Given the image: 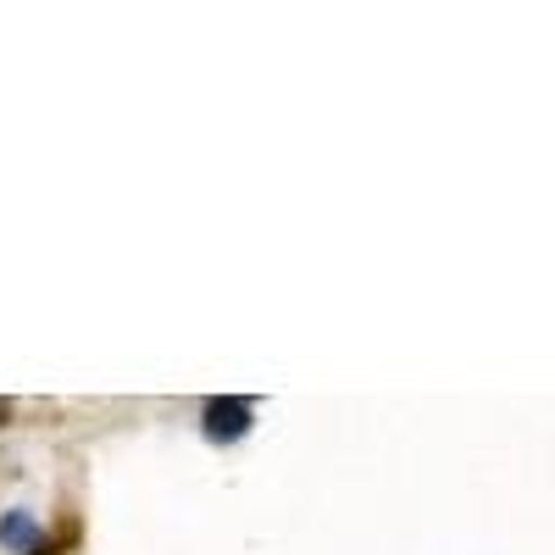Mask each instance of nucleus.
<instances>
[{
    "instance_id": "f257e3e1",
    "label": "nucleus",
    "mask_w": 555,
    "mask_h": 555,
    "mask_svg": "<svg viewBox=\"0 0 555 555\" xmlns=\"http://www.w3.org/2000/svg\"><path fill=\"white\" fill-rule=\"evenodd\" d=\"M201 423H206L211 444H240L250 434V423H256V405L240 400V395H217V400L201 405Z\"/></svg>"
},
{
    "instance_id": "f03ea898",
    "label": "nucleus",
    "mask_w": 555,
    "mask_h": 555,
    "mask_svg": "<svg viewBox=\"0 0 555 555\" xmlns=\"http://www.w3.org/2000/svg\"><path fill=\"white\" fill-rule=\"evenodd\" d=\"M39 522H34V512H7L0 517V544H7L12 555H34L39 550Z\"/></svg>"
},
{
    "instance_id": "7ed1b4c3",
    "label": "nucleus",
    "mask_w": 555,
    "mask_h": 555,
    "mask_svg": "<svg viewBox=\"0 0 555 555\" xmlns=\"http://www.w3.org/2000/svg\"><path fill=\"white\" fill-rule=\"evenodd\" d=\"M73 544H78V517H62V528L44 533L34 555H62V550H73Z\"/></svg>"
},
{
    "instance_id": "20e7f679",
    "label": "nucleus",
    "mask_w": 555,
    "mask_h": 555,
    "mask_svg": "<svg viewBox=\"0 0 555 555\" xmlns=\"http://www.w3.org/2000/svg\"><path fill=\"white\" fill-rule=\"evenodd\" d=\"M7 416H12V400H0V423H7Z\"/></svg>"
}]
</instances>
